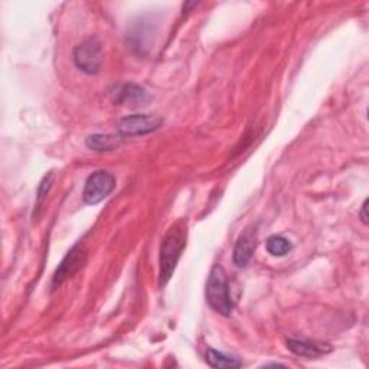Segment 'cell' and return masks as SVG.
<instances>
[{
  "label": "cell",
  "instance_id": "6da1fadb",
  "mask_svg": "<svg viewBox=\"0 0 369 369\" xmlns=\"http://www.w3.org/2000/svg\"><path fill=\"white\" fill-rule=\"evenodd\" d=\"M186 246L185 222L179 221L171 226L160 246L159 258V284L164 286L175 273L176 264Z\"/></svg>",
  "mask_w": 369,
  "mask_h": 369
},
{
  "label": "cell",
  "instance_id": "7a4b0ae2",
  "mask_svg": "<svg viewBox=\"0 0 369 369\" xmlns=\"http://www.w3.org/2000/svg\"><path fill=\"white\" fill-rule=\"evenodd\" d=\"M207 300L210 306L222 316H229L232 312V300L229 296L228 280L224 268L214 265L207 283Z\"/></svg>",
  "mask_w": 369,
  "mask_h": 369
},
{
  "label": "cell",
  "instance_id": "3957f363",
  "mask_svg": "<svg viewBox=\"0 0 369 369\" xmlns=\"http://www.w3.org/2000/svg\"><path fill=\"white\" fill-rule=\"evenodd\" d=\"M74 62L85 74H97L103 63V45L98 38H88L74 49Z\"/></svg>",
  "mask_w": 369,
  "mask_h": 369
},
{
  "label": "cell",
  "instance_id": "277c9868",
  "mask_svg": "<svg viewBox=\"0 0 369 369\" xmlns=\"http://www.w3.org/2000/svg\"><path fill=\"white\" fill-rule=\"evenodd\" d=\"M116 178L107 171H97L88 176L84 186V202L88 205H97L114 190Z\"/></svg>",
  "mask_w": 369,
  "mask_h": 369
},
{
  "label": "cell",
  "instance_id": "5b68a950",
  "mask_svg": "<svg viewBox=\"0 0 369 369\" xmlns=\"http://www.w3.org/2000/svg\"><path fill=\"white\" fill-rule=\"evenodd\" d=\"M163 120L157 116L152 114H133L121 119L119 121L117 130L121 136H142V134H149L160 128Z\"/></svg>",
  "mask_w": 369,
  "mask_h": 369
},
{
  "label": "cell",
  "instance_id": "8992f818",
  "mask_svg": "<svg viewBox=\"0 0 369 369\" xmlns=\"http://www.w3.org/2000/svg\"><path fill=\"white\" fill-rule=\"evenodd\" d=\"M85 262V251L81 246H75L66 257L62 260L61 265L54 276V287H59L66 279L74 276Z\"/></svg>",
  "mask_w": 369,
  "mask_h": 369
},
{
  "label": "cell",
  "instance_id": "52a82bcc",
  "mask_svg": "<svg viewBox=\"0 0 369 369\" xmlns=\"http://www.w3.org/2000/svg\"><path fill=\"white\" fill-rule=\"evenodd\" d=\"M255 241H257V231L255 229H246L244 234H241L236 248H234V264L237 267H246L255 250Z\"/></svg>",
  "mask_w": 369,
  "mask_h": 369
},
{
  "label": "cell",
  "instance_id": "ba28073f",
  "mask_svg": "<svg viewBox=\"0 0 369 369\" xmlns=\"http://www.w3.org/2000/svg\"><path fill=\"white\" fill-rule=\"evenodd\" d=\"M150 94L138 84H124L117 90L116 103L130 104V106H143L150 102Z\"/></svg>",
  "mask_w": 369,
  "mask_h": 369
},
{
  "label": "cell",
  "instance_id": "9c48e42d",
  "mask_svg": "<svg viewBox=\"0 0 369 369\" xmlns=\"http://www.w3.org/2000/svg\"><path fill=\"white\" fill-rule=\"evenodd\" d=\"M287 348L298 356L305 358H317L320 355L332 352V346L327 344L310 342V341H298V339H289Z\"/></svg>",
  "mask_w": 369,
  "mask_h": 369
},
{
  "label": "cell",
  "instance_id": "30bf717a",
  "mask_svg": "<svg viewBox=\"0 0 369 369\" xmlns=\"http://www.w3.org/2000/svg\"><path fill=\"white\" fill-rule=\"evenodd\" d=\"M121 143V139L111 134H92L85 142L87 147L94 152H111L117 149Z\"/></svg>",
  "mask_w": 369,
  "mask_h": 369
},
{
  "label": "cell",
  "instance_id": "8fae6325",
  "mask_svg": "<svg viewBox=\"0 0 369 369\" xmlns=\"http://www.w3.org/2000/svg\"><path fill=\"white\" fill-rule=\"evenodd\" d=\"M207 362L210 366L212 368H240L241 366V361H238L237 358L234 356H228L222 352L214 351V349H208L207 352Z\"/></svg>",
  "mask_w": 369,
  "mask_h": 369
},
{
  "label": "cell",
  "instance_id": "7c38bea8",
  "mask_svg": "<svg viewBox=\"0 0 369 369\" xmlns=\"http://www.w3.org/2000/svg\"><path fill=\"white\" fill-rule=\"evenodd\" d=\"M267 251L274 257H283L293 250L291 243L282 236H272L265 243Z\"/></svg>",
  "mask_w": 369,
  "mask_h": 369
},
{
  "label": "cell",
  "instance_id": "4fadbf2b",
  "mask_svg": "<svg viewBox=\"0 0 369 369\" xmlns=\"http://www.w3.org/2000/svg\"><path fill=\"white\" fill-rule=\"evenodd\" d=\"M52 181H54V175L51 174V175L45 176L44 181H42V183L40 185V189H38V202H37V208H38V210H40V207L42 205L45 196L48 195V192H49V189H51V186H52Z\"/></svg>",
  "mask_w": 369,
  "mask_h": 369
},
{
  "label": "cell",
  "instance_id": "5bb4252c",
  "mask_svg": "<svg viewBox=\"0 0 369 369\" xmlns=\"http://www.w3.org/2000/svg\"><path fill=\"white\" fill-rule=\"evenodd\" d=\"M368 207V199L365 200V202H363V205H362V208H361V219H362V222L366 225L368 224V215H366V208Z\"/></svg>",
  "mask_w": 369,
  "mask_h": 369
}]
</instances>
